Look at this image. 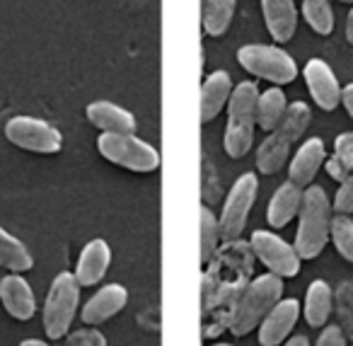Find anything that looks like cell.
<instances>
[{"label": "cell", "instance_id": "6da1fadb", "mask_svg": "<svg viewBox=\"0 0 353 346\" xmlns=\"http://www.w3.org/2000/svg\"><path fill=\"white\" fill-rule=\"evenodd\" d=\"M300 225L295 235V252L300 259H314L327 247L332 230V204L322 186H310L303 194L300 206Z\"/></svg>", "mask_w": 353, "mask_h": 346}, {"label": "cell", "instance_id": "7a4b0ae2", "mask_svg": "<svg viewBox=\"0 0 353 346\" xmlns=\"http://www.w3.org/2000/svg\"><path fill=\"white\" fill-rule=\"evenodd\" d=\"M256 99H259L256 85L245 80L232 90L230 102H228V126L223 143H225V153L235 160L252 151L256 126Z\"/></svg>", "mask_w": 353, "mask_h": 346}, {"label": "cell", "instance_id": "3957f363", "mask_svg": "<svg viewBox=\"0 0 353 346\" xmlns=\"http://www.w3.org/2000/svg\"><path fill=\"white\" fill-rule=\"evenodd\" d=\"M310 119H312V112H310V107L305 102H293L285 109L283 122L279 124L276 131H271L266 136V141L256 151V167H259V172L276 175L285 165L290 146L295 141H300V136L307 131Z\"/></svg>", "mask_w": 353, "mask_h": 346}, {"label": "cell", "instance_id": "277c9868", "mask_svg": "<svg viewBox=\"0 0 353 346\" xmlns=\"http://www.w3.org/2000/svg\"><path fill=\"white\" fill-rule=\"evenodd\" d=\"M283 296V278L274 273L256 276L250 286L245 288L240 302L235 305V312L230 317V331L235 336H245L264 322V317L279 305Z\"/></svg>", "mask_w": 353, "mask_h": 346}, {"label": "cell", "instance_id": "5b68a950", "mask_svg": "<svg viewBox=\"0 0 353 346\" xmlns=\"http://www.w3.org/2000/svg\"><path fill=\"white\" fill-rule=\"evenodd\" d=\"M97 151L102 157L131 172H155L160 167V153L150 143L141 141L133 133H102L97 138Z\"/></svg>", "mask_w": 353, "mask_h": 346}, {"label": "cell", "instance_id": "8992f818", "mask_svg": "<svg viewBox=\"0 0 353 346\" xmlns=\"http://www.w3.org/2000/svg\"><path fill=\"white\" fill-rule=\"evenodd\" d=\"M78 302L80 283L75 281L73 273H59L51 283L44 302V329L49 339H61V336L68 334L75 312H78Z\"/></svg>", "mask_w": 353, "mask_h": 346}, {"label": "cell", "instance_id": "52a82bcc", "mask_svg": "<svg viewBox=\"0 0 353 346\" xmlns=\"http://www.w3.org/2000/svg\"><path fill=\"white\" fill-rule=\"evenodd\" d=\"M237 61L247 73H254L256 78H264L274 85L293 83L298 75L293 56L279 46L269 44H245L237 51Z\"/></svg>", "mask_w": 353, "mask_h": 346}, {"label": "cell", "instance_id": "ba28073f", "mask_svg": "<svg viewBox=\"0 0 353 346\" xmlns=\"http://www.w3.org/2000/svg\"><path fill=\"white\" fill-rule=\"evenodd\" d=\"M6 138L12 146L41 155H54L63 146V136L49 122L34 117H12L6 124Z\"/></svg>", "mask_w": 353, "mask_h": 346}, {"label": "cell", "instance_id": "9c48e42d", "mask_svg": "<svg viewBox=\"0 0 353 346\" xmlns=\"http://www.w3.org/2000/svg\"><path fill=\"white\" fill-rule=\"evenodd\" d=\"M256 189H259V180L254 177V172L242 175L230 189L225 206H223L221 220H218L221 223V235L225 242H232V240H237L242 235L247 218H250V211L256 201Z\"/></svg>", "mask_w": 353, "mask_h": 346}, {"label": "cell", "instance_id": "30bf717a", "mask_svg": "<svg viewBox=\"0 0 353 346\" xmlns=\"http://www.w3.org/2000/svg\"><path fill=\"white\" fill-rule=\"evenodd\" d=\"M254 257L269 269V273L279 278H293L300 273V262L303 259L298 257L293 244H288L283 238L269 233V230H256L252 235L250 242Z\"/></svg>", "mask_w": 353, "mask_h": 346}, {"label": "cell", "instance_id": "8fae6325", "mask_svg": "<svg viewBox=\"0 0 353 346\" xmlns=\"http://www.w3.org/2000/svg\"><path fill=\"white\" fill-rule=\"evenodd\" d=\"M305 85L312 95L314 104L324 112H332L341 104V85L334 75L332 66L322 59H310L305 64Z\"/></svg>", "mask_w": 353, "mask_h": 346}, {"label": "cell", "instance_id": "7c38bea8", "mask_svg": "<svg viewBox=\"0 0 353 346\" xmlns=\"http://www.w3.org/2000/svg\"><path fill=\"white\" fill-rule=\"evenodd\" d=\"M300 317V302L295 298H281L279 305L264 317L259 325V344L261 346H279L288 339L295 322Z\"/></svg>", "mask_w": 353, "mask_h": 346}, {"label": "cell", "instance_id": "4fadbf2b", "mask_svg": "<svg viewBox=\"0 0 353 346\" xmlns=\"http://www.w3.org/2000/svg\"><path fill=\"white\" fill-rule=\"evenodd\" d=\"M128 302V291L119 283H109L102 286L83 307V322L85 325H102V322L112 320L114 315L126 307Z\"/></svg>", "mask_w": 353, "mask_h": 346}, {"label": "cell", "instance_id": "5bb4252c", "mask_svg": "<svg viewBox=\"0 0 353 346\" xmlns=\"http://www.w3.org/2000/svg\"><path fill=\"white\" fill-rule=\"evenodd\" d=\"M0 300H3L6 310L20 322L32 320L37 312L34 293H32L30 283L17 273H10L0 281Z\"/></svg>", "mask_w": 353, "mask_h": 346}, {"label": "cell", "instance_id": "9a60e30c", "mask_svg": "<svg viewBox=\"0 0 353 346\" xmlns=\"http://www.w3.org/2000/svg\"><path fill=\"white\" fill-rule=\"evenodd\" d=\"M112 262V249L104 240H92V242L85 244V249L80 252L78 267H75V281L80 286H97L104 278Z\"/></svg>", "mask_w": 353, "mask_h": 346}, {"label": "cell", "instance_id": "2e32d148", "mask_svg": "<svg viewBox=\"0 0 353 346\" xmlns=\"http://www.w3.org/2000/svg\"><path fill=\"white\" fill-rule=\"evenodd\" d=\"M324 157H327V151H324V141L322 138H310V141L303 143L295 157L290 160L288 175L290 182L300 189L312 184L314 175L319 172V167L324 165Z\"/></svg>", "mask_w": 353, "mask_h": 346}, {"label": "cell", "instance_id": "e0dca14e", "mask_svg": "<svg viewBox=\"0 0 353 346\" xmlns=\"http://www.w3.org/2000/svg\"><path fill=\"white\" fill-rule=\"evenodd\" d=\"M264 22L276 41H290L298 30V10L293 0H261Z\"/></svg>", "mask_w": 353, "mask_h": 346}, {"label": "cell", "instance_id": "ac0fdd59", "mask_svg": "<svg viewBox=\"0 0 353 346\" xmlns=\"http://www.w3.org/2000/svg\"><path fill=\"white\" fill-rule=\"evenodd\" d=\"M232 80L228 70H213L201 85V122L208 124L230 102Z\"/></svg>", "mask_w": 353, "mask_h": 346}, {"label": "cell", "instance_id": "d6986e66", "mask_svg": "<svg viewBox=\"0 0 353 346\" xmlns=\"http://www.w3.org/2000/svg\"><path fill=\"white\" fill-rule=\"evenodd\" d=\"M303 194L305 191L300 189V186H295L290 180L283 182V184L276 189V194L271 196V201H269V209H266V220H269L271 228H285V225L300 213Z\"/></svg>", "mask_w": 353, "mask_h": 346}, {"label": "cell", "instance_id": "ffe728a7", "mask_svg": "<svg viewBox=\"0 0 353 346\" xmlns=\"http://www.w3.org/2000/svg\"><path fill=\"white\" fill-rule=\"evenodd\" d=\"M88 119L92 126H97L104 133H133L136 131V119L131 112L114 102H92L88 104Z\"/></svg>", "mask_w": 353, "mask_h": 346}, {"label": "cell", "instance_id": "44dd1931", "mask_svg": "<svg viewBox=\"0 0 353 346\" xmlns=\"http://www.w3.org/2000/svg\"><path fill=\"white\" fill-rule=\"evenodd\" d=\"M332 302H334V296H332V288H329L327 281L317 278V281L310 283L307 288V296H305V320H307L310 327H324L332 315Z\"/></svg>", "mask_w": 353, "mask_h": 346}, {"label": "cell", "instance_id": "7402d4cb", "mask_svg": "<svg viewBox=\"0 0 353 346\" xmlns=\"http://www.w3.org/2000/svg\"><path fill=\"white\" fill-rule=\"evenodd\" d=\"M285 109H288V102H285L283 90L271 88L266 93H259V99H256V126L264 128V131H276L279 124L283 122Z\"/></svg>", "mask_w": 353, "mask_h": 346}, {"label": "cell", "instance_id": "603a6c76", "mask_svg": "<svg viewBox=\"0 0 353 346\" xmlns=\"http://www.w3.org/2000/svg\"><path fill=\"white\" fill-rule=\"evenodd\" d=\"M0 267L10 269L15 273H25L34 267V259H32L30 249L15 238L8 230L0 228Z\"/></svg>", "mask_w": 353, "mask_h": 346}, {"label": "cell", "instance_id": "cb8c5ba5", "mask_svg": "<svg viewBox=\"0 0 353 346\" xmlns=\"http://www.w3.org/2000/svg\"><path fill=\"white\" fill-rule=\"evenodd\" d=\"M237 0H206L203 10V30L211 37H223L235 17Z\"/></svg>", "mask_w": 353, "mask_h": 346}, {"label": "cell", "instance_id": "d4e9b609", "mask_svg": "<svg viewBox=\"0 0 353 346\" xmlns=\"http://www.w3.org/2000/svg\"><path fill=\"white\" fill-rule=\"evenodd\" d=\"M201 264H208L218 252V244H221L223 235H221V223H218L216 213H213L208 206H201Z\"/></svg>", "mask_w": 353, "mask_h": 346}, {"label": "cell", "instance_id": "484cf974", "mask_svg": "<svg viewBox=\"0 0 353 346\" xmlns=\"http://www.w3.org/2000/svg\"><path fill=\"white\" fill-rule=\"evenodd\" d=\"M303 17L317 35L327 37L334 30V10L329 0H303Z\"/></svg>", "mask_w": 353, "mask_h": 346}, {"label": "cell", "instance_id": "4316f807", "mask_svg": "<svg viewBox=\"0 0 353 346\" xmlns=\"http://www.w3.org/2000/svg\"><path fill=\"white\" fill-rule=\"evenodd\" d=\"M329 235H332L339 254L346 262H353V220L348 215H334Z\"/></svg>", "mask_w": 353, "mask_h": 346}, {"label": "cell", "instance_id": "83f0119b", "mask_svg": "<svg viewBox=\"0 0 353 346\" xmlns=\"http://www.w3.org/2000/svg\"><path fill=\"white\" fill-rule=\"evenodd\" d=\"M334 211H336V215L353 213V175L343 180L341 186H339L336 196H334Z\"/></svg>", "mask_w": 353, "mask_h": 346}, {"label": "cell", "instance_id": "f1b7e54d", "mask_svg": "<svg viewBox=\"0 0 353 346\" xmlns=\"http://www.w3.org/2000/svg\"><path fill=\"white\" fill-rule=\"evenodd\" d=\"M65 346H107V339L97 329H78L65 339Z\"/></svg>", "mask_w": 353, "mask_h": 346}, {"label": "cell", "instance_id": "f546056e", "mask_svg": "<svg viewBox=\"0 0 353 346\" xmlns=\"http://www.w3.org/2000/svg\"><path fill=\"white\" fill-rule=\"evenodd\" d=\"M334 155L339 157V160L343 162V165L348 167V170L353 172V133H341V136L336 138V146H334Z\"/></svg>", "mask_w": 353, "mask_h": 346}, {"label": "cell", "instance_id": "4dcf8cb0", "mask_svg": "<svg viewBox=\"0 0 353 346\" xmlns=\"http://www.w3.org/2000/svg\"><path fill=\"white\" fill-rule=\"evenodd\" d=\"M317 346H346V339H343V331L339 327H327L322 331V336L317 339Z\"/></svg>", "mask_w": 353, "mask_h": 346}, {"label": "cell", "instance_id": "1f68e13d", "mask_svg": "<svg viewBox=\"0 0 353 346\" xmlns=\"http://www.w3.org/2000/svg\"><path fill=\"white\" fill-rule=\"evenodd\" d=\"M327 175L332 177V180H336V182H343V180H348V177L353 175V172L348 170V167L343 165V162L339 160L336 155H332L327 160Z\"/></svg>", "mask_w": 353, "mask_h": 346}, {"label": "cell", "instance_id": "d6a6232c", "mask_svg": "<svg viewBox=\"0 0 353 346\" xmlns=\"http://www.w3.org/2000/svg\"><path fill=\"white\" fill-rule=\"evenodd\" d=\"M341 102L346 107L348 117L353 119V83H348L346 88H341Z\"/></svg>", "mask_w": 353, "mask_h": 346}, {"label": "cell", "instance_id": "836d02e7", "mask_svg": "<svg viewBox=\"0 0 353 346\" xmlns=\"http://www.w3.org/2000/svg\"><path fill=\"white\" fill-rule=\"evenodd\" d=\"M283 346H310V341H307V336H303V334H298V336H293V339H288Z\"/></svg>", "mask_w": 353, "mask_h": 346}, {"label": "cell", "instance_id": "e575fe53", "mask_svg": "<svg viewBox=\"0 0 353 346\" xmlns=\"http://www.w3.org/2000/svg\"><path fill=\"white\" fill-rule=\"evenodd\" d=\"M346 39H348V44H353V10L348 12V17H346Z\"/></svg>", "mask_w": 353, "mask_h": 346}, {"label": "cell", "instance_id": "d590c367", "mask_svg": "<svg viewBox=\"0 0 353 346\" xmlns=\"http://www.w3.org/2000/svg\"><path fill=\"white\" fill-rule=\"evenodd\" d=\"M20 346H49V344H44V341H39V339H25Z\"/></svg>", "mask_w": 353, "mask_h": 346}, {"label": "cell", "instance_id": "8d00e7d4", "mask_svg": "<svg viewBox=\"0 0 353 346\" xmlns=\"http://www.w3.org/2000/svg\"><path fill=\"white\" fill-rule=\"evenodd\" d=\"M213 346H230V344H213Z\"/></svg>", "mask_w": 353, "mask_h": 346}, {"label": "cell", "instance_id": "74e56055", "mask_svg": "<svg viewBox=\"0 0 353 346\" xmlns=\"http://www.w3.org/2000/svg\"><path fill=\"white\" fill-rule=\"evenodd\" d=\"M341 3H353V0H341Z\"/></svg>", "mask_w": 353, "mask_h": 346}, {"label": "cell", "instance_id": "f35d334b", "mask_svg": "<svg viewBox=\"0 0 353 346\" xmlns=\"http://www.w3.org/2000/svg\"><path fill=\"white\" fill-rule=\"evenodd\" d=\"M203 3H206V0H201V6H203Z\"/></svg>", "mask_w": 353, "mask_h": 346}]
</instances>
